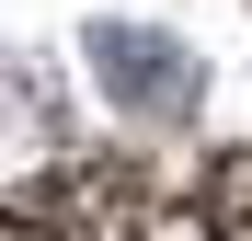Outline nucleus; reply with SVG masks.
<instances>
[{
  "instance_id": "1",
  "label": "nucleus",
  "mask_w": 252,
  "mask_h": 241,
  "mask_svg": "<svg viewBox=\"0 0 252 241\" xmlns=\"http://www.w3.org/2000/svg\"><path fill=\"white\" fill-rule=\"evenodd\" d=\"M92 80L126 115H149V127H184L195 115V58L172 46V34H149V23H103L92 34Z\"/></svg>"
},
{
  "instance_id": "2",
  "label": "nucleus",
  "mask_w": 252,
  "mask_h": 241,
  "mask_svg": "<svg viewBox=\"0 0 252 241\" xmlns=\"http://www.w3.org/2000/svg\"><path fill=\"white\" fill-rule=\"evenodd\" d=\"M206 218H218V241H252V149L218 161V184H206Z\"/></svg>"
}]
</instances>
